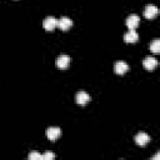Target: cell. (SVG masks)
<instances>
[{
    "instance_id": "obj_1",
    "label": "cell",
    "mask_w": 160,
    "mask_h": 160,
    "mask_svg": "<svg viewBox=\"0 0 160 160\" xmlns=\"http://www.w3.org/2000/svg\"><path fill=\"white\" fill-rule=\"evenodd\" d=\"M56 26H58L60 30H62V31H66V30H69V29L72 26V20H71L70 18L62 16V18H60V19L58 20V24H56Z\"/></svg>"
},
{
    "instance_id": "obj_2",
    "label": "cell",
    "mask_w": 160,
    "mask_h": 160,
    "mask_svg": "<svg viewBox=\"0 0 160 160\" xmlns=\"http://www.w3.org/2000/svg\"><path fill=\"white\" fill-rule=\"evenodd\" d=\"M61 135V129L60 128H55V126H50L46 129V136L50 141H55L59 136Z\"/></svg>"
},
{
    "instance_id": "obj_3",
    "label": "cell",
    "mask_w": 160,
    "mask_h": 160,
    "mask_svg": "<svg viewBox=\"0 0 160 160\" xmlns=\"http://www.w3.org/2000/svg\"><path fill=\"white\" fill-rule=\"evenodd\" d=\"M56 24H58V20L54 16H46L42 21V26L48 31H52L56 28Z\"/></svg>"
},
{
    "instance_id": "obj_4",
    "label": "cell",
    "mask_w": 160,
    "mask_h": 160,
    "mask_svg": "<svg viewBox=\"0 0 160 160\" xmlns=\"http://www.w3.org/2000/svg\"><path fill=\"white\" fill-rule=\"evenodd\" d=\"M158 12H159L158 8H156L155 5H152V4L146 5L145 9H144V16H145L146 19H154V18L158 15Z\"/></svg>"
},
{
    "instance_id": "obj_5",
    "label": "cell",
    "mask_w": 160,
    "mask_h": 160,
    "mask_svg": "<svg viewBox=\"0 0 160 160\" xmlns=\"http://www.w3.org/2000/svg\"><path fill=\"white\" fill-rule=\"evenodd\" d=\"M139 21H140L139 16L136 14H131L126 18V26L129 28V30H135L139 25Z\"/></svg>"
},
{
    "instance_id": "obj_6",
    "label": "cell",
    "mask_w": 160,
    "mask_h": 160,
    "mask_svg": "<svg viewBox=\"0 0 160 160\" xmlns=\"http://www.w3.org/2000/svg\"><path fill=\"white\" fill-rule=\"evenodd\" d=\"M70 60H71V59H70L68 55L62 54V55H59V56L56 58L55 62H56V66H58L59 69H66V68L69 66V64H70Z\"/></svg>"
},
{
    "instance_id": "obj_7",
    "label": "cell",
    "mask_w": 160,
    "mask_h": 160,
    "mask_svg": "<svg viewBox=\"0 0 160 160\" xmlns=\"http://www.w3.org/2000/svg\"><path fill=\"white\" fill-rule=\"evenodd\" d=\"M142 65H144V68H145L146 70L152 71V70L156 68V65H158V60H156L154 56H146V58L142 60Z\"/></svg>"
},
{
    "instance_id": "obj_8",
    "label": "cell",
    "mask_w": 160,
    "mask_h": 160,
    "mask_svg": "<svg viewBox=\"0 0 160 160\" xmlns=\"http://www.w3.org/2000/svg\"><path fill=\"white\" fill-rule=\"evenodd\" d=\"M75 100L79 105H85L90 101V95L86 92V91H78L76 95H75Z\"/></svg>"
},
{
    "instance_id": "obj_9",
    "label": "cell",
    "mask_w": 160,
    "mask_h": 160,
    "mask_svg": "<svg viewBox=\"0 0 160 160\" xmlns=\"http://www.w3.org/2000/svg\"><path fill=\"white\" fill-rule=\"evenodd\" d=\"M149 141H150V136H149L146 132H139V134H136V136H135V142H136L139 146H145Z\"/></svg>"
},
{
    "instance_id": "obj_10",
    "label": "cell",
    "mask_w": 160,
    "mask_h": 160,
    "mask_svg": "<svg viewBox=\"0 0 160 160\" xmlns=\"http://www.w3.org/2000/svg\"><path fill=\"white\" fill-rule=\"evenodd\" d=\"M128 70H129V65L125 61H116L115 65H114V71L116 74H119V75L125 74Z\"/></svg>"
},
{
    "instance_id": "obj_11",
    "label": "cell",
    "mask_w": 160,
    "mask_h": 160,
    "mask_svg": "<svg viewBox=\"0 0 160 160\" xmlns=\"http://www.w3.org/2000/svg\"><path fill=\"white\" fill-rule=\"evenodd\" d=\"M139 40V35H138V32L135 31V30H130L129 32H126L125 35H124V41L125 42H136Z\"/></svg>"
},
{
    "instance_id": "obj_12",
    "label": "cell",
    "mask_w": 160,
    "mask_h": 160,
    "mask_svg": "<svg viewBox=\"0 0 160 160\" xmlns=\"http://www.w3.org/2000/svg\"><path fill=\"white\" fill-rule=\"evenodd\" d=\"M150 51H152L154 54H159L160 52V40L159 39H154L152 42L149 45Z\"/></svg>"
},
{
    "instance_id": "obj_13",
    "label": "cell",
    "mask_w": 160,
    "mask_h": 160,
    "mask_svg": "<svg viewBox=\"0 0 160 160\" xmlns=\"http://www.w3.org/2000/svg\"><path fill=\"white\" fill-rule=\"evenodd\" d=\"M29 160H42V155L39 154V152H30L28 155Z\"/></svg>"
},
{
    "instance_id": "obj_14",
    "label": "cell",
    "mask_w": 160,
    "mask_h": 160,
    "mask_svg": "<svg viewBox=\"0 0 160 160\" xmlns=\"http://www.w3.org/2000/svg\"><path fill=\"white\" fill-rule=\"evenodd\" d=\"M54 158H55V154L54 152L46 151L45 154H42V160H52Z\"/></svg>"
}]
</instances>
